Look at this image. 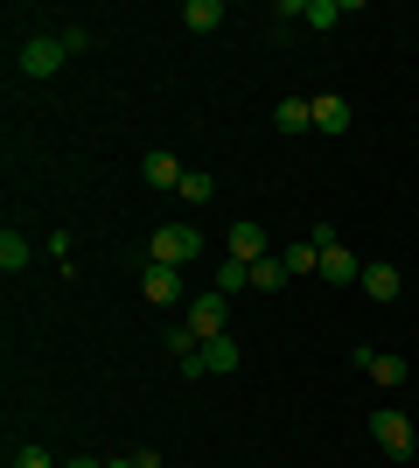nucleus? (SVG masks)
<instances>
[{
  "label": "nucleus",
  "mask_w": 419,
  "mask_h": 468,
  "mask_svg": "<svg viewBox=\"0 0 419 468\" xmlns=\"http://www.w3.org/2000/svg\"><path fill=\"white\" fill-rule=\"evenodd\" d=\"M182 329L196 335V343H217V335H231V293H196L189 301V314H182Z\"/></svg>",
  "instance_id": "obj_1"
},
{
  "label": "nucleus",
  "mask_w": 419,
  "mask_h": 468,
  "mask_svg": "<svg viewBox=\"0 0 419 468\" xmlns=\"http://www.w3.org/2000/svg\"><path fill=\"white\" fill-rule=\"evenodd\" d=\"M63 63H70V42H63V36H28L15 49V70H21V78H57Z\"/></svg>",
  "instance_id": "obj_2"
},
{
  "label": "nucleus",
  "mask_w": 419,
  "mask_h": 468,
  "mask_svg": "<svg viewBox=\"0 0 419 468\" xmlns=\"http://www.w3.org/2000/svg\"><path fill=\"white\" fill-rule=\"evenodd\" d=\"M196 252H203V238L189 231V224H161V231L147 238V266H175V273H182Z\"/></svg>",
  "instance_id": "obj_3"
},
{
  "label": "nucleus",
  "mask_w": 419,
  "mask_h": 468,
  "mask_svg": "<svg viewBox=\"0 0 419 468\" xmlns=\"http://www.w3.org/2000/svg\"><path fill=\"white\" fill-rule=\"evenodd\" d=\"M371 441H378L392 462H413V454H419V433H413L405 412H371Z\"/></svg>",
  "instance_id": "obj_4"
},
{
  "label": "nucleus",
  "mask_w": 419,
  "mask_h": 468,
  "mask_svg": "<svg viewBox=\"0 0 419 468\" xmlns=\"http://www.w3.org/2000/svg\"><path fill=\"white\" fill-rule=\"evenodd\" d=\"M140 176H147V189H182V176H189V168H182V161L168 154V147H147Z\"/></svg>",
  "instance_id": "obj_5"
},
{
  "label": "nucleus",
  "mask_w": 419,
  "mask_h": 468,
  "mask_svg": "<svg viewBox=\"0 0 419 468\" xmlns=\"http://www.w3.org/2000/svg\"><path fill=\"white\" fill-rule=\"evenodd\" d=\"M321 280H329V287H357L363 280L357 252H350V245H329V252H321Z\"/></svg>",
  "instance_id": "obj_6"
},
{
  "label": "nucleus",
  "mask_w": 419,
  "mask_h": 468,
  "mask_svg": "<svg viewBox=\"0 0 419 468\" xmlns=\"http://www.w3.org/2000/svg\"><path fill=\"white\" fill-rule=\"evenodd\" d=\"M231 259H245V266H259V259H273L266 252V231L245 217V224H231Z\"/></svg>",
  "instance_id": "obj_7"
},
{
  "label": "nucleus",
  "mask_w": 419,
  "mask_h": 468,
  "mask_svg": "<svg viewBox=\"0 0 419 468\" xmlns=\"http://www.w3.org/2000/svg\"><path fill=\"white\" fill-rule=\"evenodd\" d=\"M140 293L168 308V301H182V273H175V266H147V273H140Z\"/></svg>",
  "instance_id": "obj_8"
},
{
  "label": "nucleus",
  "mask_w": 419,
  "mask_h": 468,
  "mask_svg": "<svg viewBox=\"0 0 419 468\" xmlns=\"http://www.w3.org/2000/svg\"><path fill=\"white\" fill-rule=\"evenodd\" d=\"M273 126H279V133H308V126H315V98H279Z\"/></svg>",
  "instance_id": "obj_9"
},
{
  "label": "nucleus",
  "mask_w": 419,
  "mask_h": 468,
  "mask_svg": "<svg viewBox=\"0 0 419 468\" xmlns=\"http://www.w3.org/2000/svg\"><path fill=\"white\" fill-rule=\"evenodd\" d=\"M182 28H189V36H217L224 28V0H189V7H182Z\"/></svg>",
  "instance_id": "obj_10"
},
{
  "label": "nucleus",
  "mask_w": 419,
  "mask_h": 468,
  "mask_svg": "<svg viewBox=\"0 0 419 468\" xmlns=\"http://www.w3.org/2000/svg\"><path fill=\"white\" fill-rule=\"evenodd\" d=\"M357 364H363L371 378H378L384 391H392V385H405V356H384V350H357Z\"/></svg>",
  "instance_id": "obj_11"
},
{
  "label": "nucleus",
  "mask_w": 419,
  "mask_h": 468,
  "mask_svg": "<svg viewBox=\"0 0 419 468\" xmlns=\"http://www.w3.org/2000/svg\"><path fill=\"white\" fill-rule=\"evenodd\" d=\"M203 371H210V378H231V371H238V335H217V343H203Z\"/></svg>",
  "instance_id": "obj_12"
},
{
  "label": "nucleus",
  "mask_w": 419,
  "mask_h": 468,
  "mask_svg": "<svg viewBox=\"0 0 419 468\" xmlns=\"http://www.w3.org/2000/svg\"><path fill=\"white\" fill-rule=\"evenodd\" d=\"M342 126H350V98L321 91V98H315V133H342Z\"/></svg>",
  "instance_id": "obj_13"
},
{
  "label": "nucleus",
  "mask_w": 419,
  "mask_h": 468,
  "mask_svg": "<svg viewBox=\"0 0 419 468\" xmlns=\"http://www.w3.org/2000/svg\"><path fill=\"white\" fill-rule=\"evenodd\" d=\"M357 287L371 293V301H399V266H384V259H378V266H363Z\"/></svg>",
  "instance_id": "obj_14"
},
{
  "label": "nucleus",
  "mask_w": 419,
  "mask_h": 468,
  "mask_svg": "<svg viewBox=\"0 0 419 468\" xmlns=\"http://www.w3.org/2000/svg\"><path fill=\"white\" fill-rule=\"evenodd\" d=\"M28 252H36V245L7 224V231H0V273H21V266H28Z\"/></svg>",
  "instance_id": "obj_15"
},
{
  "label": "nucleus",
  "mask_w": 419,
  "mask_h": 468,
  "mask_svg": "<svg viewBox=\"0 0 419 468\" xmlns=\"http://www.w3.org/2000/svg\"><path fill=\"white\" fill-rule=\"evenodd\" d=\"M279 259H287V280H308V273H321V252H315V245H287Z\"/></svg>",
  "instance_id": "obj_16"
},
{
  "label": "nucleus",
  "mask_w": 419,
  "mask_h": 468,
  "mask_svg": "<svg viewBox=\"0 0 419 468\" xmlns=\"http://www.w3.org/2000/svg\"><path fill=\"white\" fill-rule=\"evenodd\" d=\"M342 15H350L342 0H308V7H300V21H308V28H336Z\"/></svg>",
  "instance_id": "obj_17"
},
{
  "label": "nucleus",
  "mask_w": 419,
  "mask_h": 468,
  "mask_svg": "<svg viewBox=\"0 0 419 468\" xmlns=\"http://www.w3.org/2000/svg\"><path fill=\"white\" fill-rule=\"evenodd\" d=\"M252 287V266H245V259H224L217 266V293H245Z\"/></svg>",
  "instance_id": "obj_18"
},
{
  "label": "nucleus",
  "mask_w": 419,
  "mask_h": 468,
  "mask_svg": "<svg viewBox=\"0 0 419 468\" xmlns=\"http://www.w3.org/2000/svg\"><path fill=\"white\" fill-rule=\"evenodd\" d=\"M252 287H259V293H279V287H287V259H259V266H252Z\"/></svg>",
  "instance_id": "obj_19"
},
{
  "label": "nucleus",
  "mask_w": 419,
  "mask_h": 468,
  "mask_svg": "<svg viewBox=\"0 0 419 468\" xmlns=\"http://www.w3.org/2000/svg\"><path fill=\"white\" fill-rule=\"evenodd\" d=\"M182 203H210V196H217V182H210V176H203V168H189V176H182Z\"/></svg>",
  "instance_id": "obj_20"
},
{
  "label": "nucleus",
  "mask_w": 419,
  "mask_h": 468,
  "mask_svg": "<svg viewBox=\"0 0 419 468\" xmlns=\"http://www.w3.org/2000/svg\"><path fill=\"white\" fill-rule=\"evenodd\" d=\"M15 468H57V462H49L42 448H21V454H15Z\"/></svg>",
  "instance_id": "obj_21"
},
{
  "label": "nucleus",
  "mask_w": 419,
  "mask_h": 468,
  "mask_svg": "<svg viewBox=\"0 0 419 468\" xmlns=\"http://www.w3.org/2000/svg\"><path fill=\"white\" fill-rule=\"evenodd\" d=\"M70 468H105V462H91V454H70Z\"/></svg>",
  "instance_id": "obj_22"
}]
</instances>
